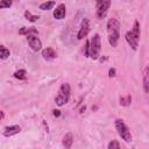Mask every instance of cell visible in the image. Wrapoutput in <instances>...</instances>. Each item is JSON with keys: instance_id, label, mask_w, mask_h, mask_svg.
<instances>
[{"instance_id": "6da1fadb", "label": "cell", "mask_w": 149, "mask_h": 149, "mask_svg": "<svg viewBox=\"0 0 149 149\" xmlns=\"http://www.w3.org/2000/svg\"><path fill=\"white\" fill-rule=\"evenodd\" d=\"M120 22L116 19H111L107 22V31H108V42L112 47H116L120 37Z\"/></svg>"}, {"instance_id": "7a4b0ae2", "label": "cell", "mask_w": 149, "mask_h": 149, "mask_svg": "<svg viewBox=\"0 0 149 149\" xmlns=\"http://www.w3.org/2000/svg\"><path fill=\"white\" fill-rule=\"evenodd\" d=\"M140 23L139 21H135L134 22V27L130 31H127L126 33V41L128 42V44L132 47L133 50H137V47H139V40H140Z\"/></svg>"}, {"instance_id": "3957f363", "label": "cell", "mask_w": 149, "mask_h": 149, "mask_svg": "<svg viewBox=\"0 0 149 149\" xmlns=\"http://www.w3.org/2000/svg\"><path fill=\"white\" fill-rule=\"evenodd\" d=\"M90 42V47H88V57H91L92 59H98L99 55H100V50H101V43H100V36L99 34H94L93 37L91 38Z\"/></svg>"}, {"instance_id": "277c9868", "label": "cell", "mask_w": 149, "mask_h": 149, "mask_svg": "<svg viewBox=\"0 0 149 149\" xmlns=\"http://www.w3.org/2000/svg\"><path fill=\"white\" fill-rule=\"evenodd\" d=\"M69 98H70V85L68 83H64L61 85L58 90V94L55 98V102L58 106H63L69 101Z\"/></svg>"}, {"instance_id": "5b68a950", "label": "cell", "mask_w": 149, "mask_h": 149, "mask_svg": "<svg viewBox=\"0 0 149 149\" xmlns=\"http://www.w3.org/2000/svg\"><path fill=\"white\" fill-rule=\"evenodd\" d=\"M115 128H116V130H118V134H119L126 142L132 141V134H130L128 127L123 123L122 120H119V119L115 120Z\"/></svg>"}, {"instance_id": "8992f818", "label": "cell", "mask_w": 149, "mask_h": 149, "mask_svg": "<svg viewBox=\"0 0 149 149\" xmlns=\"http://www.w3.org/2000/svg\"><path fill=\"white\" fill-rule=\"evenodd\" d=\"M111 6L109 0H100L97 2V17L98 19H104L107 14V10Z\"/></svg>"}, {"instance_id": "52a82bcc", "label": "cell", "mask_w": 149, "mask_h": 149, "mask_svg": "<svg viewBox=\"0 0 149 149\" xmlns=\"http://www.w3.org/2000/svg\"><path fill=\"white\" fill-rule=\"evenodd\" d=\"M27 41H28L29 47H30L34 51L41 50V48H42V42H41V40H40L36 35H28V36H27Z\"/></svg>"}, {"instance_id": "ba28073f", "label": "cell", "mask_w": 149, "mask_h": 149, "mask_svg": "<svg viewBox=\"0 0 149 149\" xmlns=\"http://www.w3.org/2000/svg\"><path fill=\"white\" fill-rule=\"evenodd\" d=\"M90 31V22L87 19H84L83 22H81V26H80V29L77 34V38L78 40H83L84 37H86V35L88 34Z\"/></svg>"}, {"instance_id": "9c48e42d", "label": "cell", "mask_w": 149, "mask_h": 149, "mask_svg": "<svg viewBox=\"0 0 149 149\" xmlns=\"http://www.w3.org/2000/svg\"><path fill=\"white\" fill-rule=\"evenodd\" d=\"M65 14H66V8H65V5H64V3L58 5V6L56 7V9L54 10V17L57 19V20L64 19Z\"/></svg>"}, {"instance_id": "30bf717a", "label": "cell", "mask_w": 149, "mask_h": 149, "mask_svg": "<svg viewBox=\"0 0 149 149\" xmlns=\"http://www.w3.org/2000/svg\"><path fill=\"white\" fill-rule=\"evenodd\" d=\"M20 130H21V128L19 126H8V127H5L2 134H3V136L8 137V136H13V135L20 133Z\"/></svg>"}, {"instance_id": "8fae6325", "label": "cell", "mask_w": 149, "mask_h": 149, "mask_svg": "<svg viewBox=\"0 0 149 149\" xmlns=\"http://www.w3.org/2000/svg\"><path fill=\"white\" fill-rule=\"evenodd\" d=\"M42 56H43L45 59L50 61V59L56 58V52H55V50H54L52 48H45V49H43V51H42Z\"/></svg>"}, {"instance_id": "7c38bea8", "label": "cell", "mask_w": 149, "mask_h": 149, "mask_svg": "<svg viewBox=\"0 0 149 149\" xmlns=\"http://www.w3.org/2000/svg\"><path fill=\"white\" fill-rule=\"evenodd\" d=\"M62 142H63V146H64L65 149H70L71 146H72V143H73V136H72V134L71 133L65 134Z\"/></svg>"}, {"instance_id": "4fadbf2b", "label": "cell", "mask_w": 149, "mask_h": 149, "mask_svg": "<svg viewBox=\"0 0 149 149\" xmlns=\"http://www.w3.org/2000/svg\"><path fill=\"white\" fill-rule=\"evenodd\" d=\"M19 34H21V35H36V34H38V31H37V29L36 28H34V27H29V28H27V27H23V28H21L20 30H19Z\"/></svg>"}, {"instance_id": "5bb4252c", "label": "cell", "mask_w": 149, "mask_h": 149, "mask_svg": "<svg viewBox=\"0 0 149 149\" xmlns=\"http://www.w3.org/2000/svg\"><path fill=\"white\" fill-rule=\"evenodd\" d=\"M14 77L16 79H20V80H26L27 79V72L26 70H17L16 72H14Z\"/></svg>"}, {"instance_id": "9a60e30c", "label": "cell", "mask_w": 149, "mask_h": 149, "mask_svg": "<svg viewBox=\"0 0 149 149\" xmlns=\"http://www.w3.org/2000/svg\"><path fill=\"white\" fill-rule=\"evenodd\" d=\"M9 55H10L9 50H8L6 47H3V45L0 44V58H1V59H6V58L9 57Z\"/></svg>"}, {"instance_id": "2e32d148", "label": "cell", "mask_w": 149, "mask_h": 149, "mask_svg": "<svg viewBox=\"0 0 149 149\" xmlns=\"http://www.w3.org/2000/svg\"><path fill=\"white\" fill-rule=\"evenodd\" d=\"M54 6H55V1H47V2H43L40 5V9L48 10V9H51Z\"/></svg>"}, {"instance_id": "e0dca14e", "label": "cell", "mask_w": 149, "mask_h": 149, "mask_svg": "<svg viewBox=\"0 0 149 149\" xmlns=\"http://www.w3.org/2000/svg\"><path fill=\"white\" fill-rule=\"evenodd\" d=\"M24 16H26V19H27L28 21H30V22H35V21L38 20V15H33V14H31L30 12H28V10L24 12Z\"/></svg>"}, {"instance_id": "ac0fdd59", "label": "cell", "mask_w": 149, "mask_h": 149, "mask_svg": "<svg viewBox=\"0 0 149 149\" xmlns=\"http://www.w3.org/2000/svg\"><path fill=\"white\" fill-rule=\"evenodd\" d=\"M148 84H149V80H148V68H146L144 77H143V87H144V92L146 93H148Z\"/></svg>"}, {"instance_id": "d6986e66", "label": "cell", "mask_w": 149, "mask_h": 149, "mask_svg": "<svg viewBox=\"0 0 149 149\" xmlns=\"http://www.w3.org/2000/svg\"><path fill=\"white\" fill-rule=\"evenodd\" d=\"M130 101H132L130 95H127L126 98H121V99H120V104L123 105V106H128V105L130 104Z\"/></svg>"}, {"instance_id": "ffe728a7", "label": "cell", "mask_w": 149, "mask_h": 149, "mask_svg": "<svg viewBox=\"0 0 149 149\" xmlns=\"http://www.w3.org/2000/svg\"><path fill=\"white\" fill-rule=\"evenodd\" d=\"M12 1L10 0H2L0 1V8H9L12 6Z\"/></svg>"}, {"instance_id": "44dd1931", "label": "cell", "mask_w": 149, "mask_h": 149, "mask_svg": "<svg viewBox=\"0 0 149 149\" xmlns=\"http://www.w3.org/2000/svg\"><path fill=\"white\" fill-rule=\"evenodd\" d=\"M108 149H120V146H119L118 141H115V140L111 141L109 144H108Z\"/></svg>"}, {"instance_id": "7402d4cb", "label": "cell", "mask_w": 149, "mask_h": 149, "mask_svg": "<svg viewBox=\"0 0 149 149\" xmlns=\"http://www.w3.org/2000/svg\"><path fill=\"white\" fill-rule=\"evenodd\" d=\"M108 76H109V77H114V76H115V69H109Z\"/></svg>"}, {"instance_id": "603a6c76", "label": "cell", "mask_w": 149, "mask_h": 149, "mask_svg": "<svg viewBox=\"0 0 149 149\" xmlns=\"http://www.w3.org/2000/svg\"><path fill=\"white\" fill-rule=\"evenodd\" d=\"M59 114H61L59 111H54V115H55V116H59Z\"/></svg>"}, {"instance_id": "cb8c5ba5", "label": "cell", "mask_w": 149, "mask_h": 149, "mask_svg": "<svg viewBox=\"0 0 149 149\" xmlns=\"http://www.w3.org/2000/svg\"><path fill=\"white\" fill-rule=\"evenodd\" d=\"M3 116H5L3 112H2V111H0V120H1V119H3Z\"/></svg>"}]
</instances>
